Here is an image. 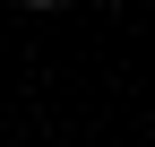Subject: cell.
<instances>
[{"instance_id": "obj_1", "label": "cell", "mask_w": 155, "mask_h": 147, "mask_svg": "<svg viewBox=\"0 0 155 147\" xmlns=\"http://www.w3.org/2000/svg\"><path fill=\"white\" fill-rule=\"evenodd\" d=\"M26 9H52V0H26Z\"/></svg>"}]
</instances>
